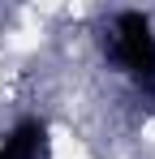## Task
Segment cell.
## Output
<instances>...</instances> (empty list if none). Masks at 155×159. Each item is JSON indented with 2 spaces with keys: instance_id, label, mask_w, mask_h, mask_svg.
<instances>
[{
  "instance_id": "obj_1",
  "label": "cell",
  "mask_w": 155,
  "mask_h": 159,
  "mask_svg": "<svg viewBox=\"0 0 155 159\" xmlns=\"http://www.w3.org/2000/svg\"><path fill=\"white\" fill-rule=\"evenodd\" d=\"M103 56L138 78L142 86H155V30H151V17L138 13V9H125L112 17V34L103 39Z\"/></svg>"
},
{
  "instance_id": "obj_2",
  "label": "cell",
  "mask_w": 155,
  "mask_h": 159,
  "mask_svg": "<svg viewBox=\"0 0 155 159\" xmlns=\"http://www.w3.org/2000/svg\"><path fill=\"white\" fill-rule=\"evenodd\" d=\"M0 159H48V120H39V116L17 120L0 146Z\"/></svg>"
}]
</instances>
